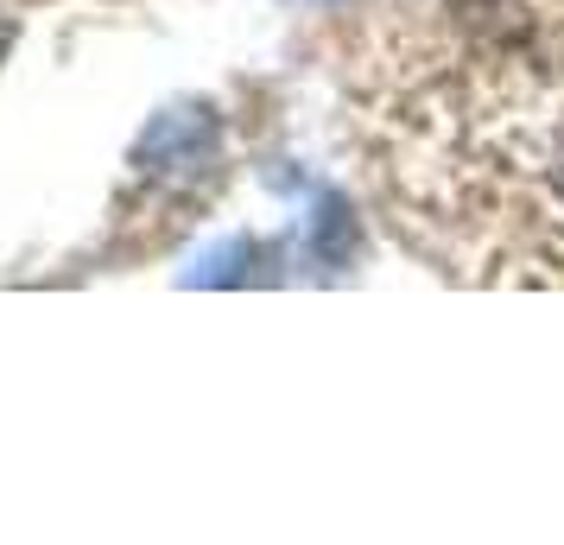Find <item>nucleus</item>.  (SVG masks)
Returning <instances> with one entry per match:
<instances>
[{
	"instance_id": "nucleus-1",
	"label": "nucleus",
	"mask_w": 564,
	"mask_h": 545,
	"mask_svg": "<svg viewBox=\"0 0 564 545\" xmlns=\"http://www.w3.org/2000/svg\"><path fill=\"white\" fill-rule=\"evenodd\" d=\"M343 102L406 254L457 286H564V0H387Z\"/></svg>"
}]
</instances>
